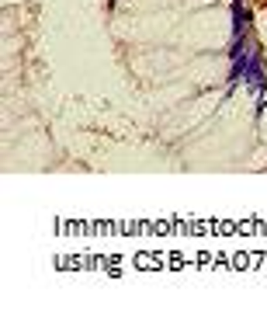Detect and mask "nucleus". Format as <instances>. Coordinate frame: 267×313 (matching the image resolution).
Returning a JSON list of instances; mask_svg holds the SVG:
<instances>
[{"mask_svg": "<svg viewBox=\"0 0 267 313\" xmlns=\"http://www.w3.org/2000/svg\"><path fill=\"white\" fill-rule=\"evenodd\" d=\"M247 87L254 90V94H264L267 90V74H264V60H261V52L257 49H250V60H247Z\"/></svg>", "mask_w": 267, "mask_h": 313, "instance_id": "f257e3e1", "label": "nucleus"}]
</instances>
